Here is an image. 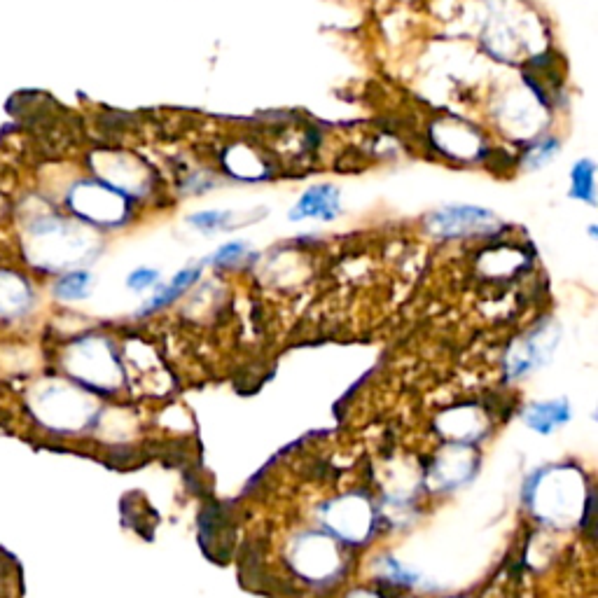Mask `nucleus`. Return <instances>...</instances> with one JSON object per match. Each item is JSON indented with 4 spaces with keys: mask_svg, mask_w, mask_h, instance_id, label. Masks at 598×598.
Segmentation results:
<instances>
[{
    "mask_svg": "<svg viewBox=\"0 0 598 598\" xmlns=\"http://www.w3.org/2000/svg\"><path fill=\"white\" fill-rule=\"evenodd\" d=\"M248 255V243L246 241H229L225 246L215 250L208 264H213L215 269H232L234 264H239L243 257Z\"/></svg>",
    "mask_w": 598,
    "mask_h": 598,
    "instance_id": "11",
    "label": "nucleus"
},
{
    "mask_svg": "<svg viewBox=\"0 0 598 598\" xmlns=\"http://www.w3.org/2000/svg\"><path fill=\"white\" fill-rule=\"evenodd\" d=\"M566 419H568V405L563 400L533 405L526 414L528 426H533L538 433H549V430L559 426V423H563Z\"/></svg>",
    "mask_w": 598,
    "mask_h": 598,
    "instance_id": "7",
    "label": "nucleus"
},
{
    "mask_svg": "<svg viewBox=\"0 0 598 598\" xmlns=\"http://www.w3.org/2000/svg\"><path fill=\"white\" fill-rule=\"evenodd\" d=\"M89 285H92V276L87 271H71V274L61 278L57 295L64 299H82L89 295Z\"/></svg>",
    "mask_w": 598,
    "mask_h": 598,
    "instance_id": "10",
    "label": "nucleus"
},
{
    "mask_svg": "<svg viewBox=\"0 0 598 598\" xmlns=\"http://www.w3.org/2000/svg\"><path fill=\"white\" fill-rule=\"evenodd\" d=\"M339 213H342V197H339V190L330 183H321L309 187V190L299 197V201L290 211V220L292 222H299V220L332 222Z\"/></svg>",
    "mask_w": 598,
    "mask_h": 598,
    "instance_id": "2",
    "label": "nucleus"
},
{
    "mask_svg": "<svg viewBox=\"0 0 598 598\" xmlns=\"http://www.w3.org/2000/svg\"><path fill=\"white\" fill-rule=\"evenodd\" d=\"M500 227L496 213L482 206H444L428 218L430 234L442 239H465V236L491 234Z\"/></svg>",
    "mask_w": 598,
    "mask_h": 598,
    "instance_id": "1",
    "label": "nucleus"
},
{
    "mask_svg": "<svg viewBox=\"0 0 598 598\" xmlns=\"http://www.w3.org/2000/svg\"><path fill=\"white\" fill-rule=\"evenodd\" d=\"M596 164L591 159H580L570 171V197L584 204L596 206Z\"/></svg>",
    "mask_w": 598,
    "mask_h": 598,
    "instance_id": "6",
    "label": "nucleus"
},
{
    "mask_svg": "<svg viewBox=\"0 0 598 598\" xmlns=\"http://www.w3.org/2000/svg\"><path fill=\"white\" fill-rule=\"evenodd\" d=\"M561 152V141L559 138H545V141H538L533 143L528 152L524 155V164L528 171H535L540 169V166H545L552 162V159Z\"/></svg>",
    "mask_w": 598,
    "mask_h": 598,
    "instance_id": "8",
    "label": "nucleus"
},
{
    "mask_svg": "<svg viewBox=\"0 0 598 598\" xmlns=\"http://www.w3.org/2000/svg\"><path fill=\"white\" fill-rule=\"evenodd\" d=\"M232 220L234 215L227 211H201L194 213L187 218L192 227H197L199 232L211 234V232H222V229H232Z\"/></svg>",
    "mask_w": 598,
    "mask_h": 598,
    "instance_id": "9",
    "label": "nucleus"
},
{
    "mask_svg": "<svg viewBox=\"0 0 598 598\" xmlns=\"http://www.w3.org/2000/svg\"><path fill=\"white\" fill-rule=\"evenodd\" d=\"M201 276V267H185L180 269L176 276L171 278L169 285H162L155 295H152L148 302L143 304V314H152V311H159V309H166L169 304L176 302L178 297H183L187 290L192 288L194 283L199 281Z\"/></svg>",
    "mask_w": 598,
    "mask_h": 598,
    "instance_id": "4",
    "label": "nucleus"
},
{
    "mask_svg": "<svg viewBox=\"0 0 598 598\" xmlns=\"http://www.w3.org/2000/svg\"><path fill=\"white\" fill-rule=\"evenodd\" d=\"M31 302L29 288L15 274H0V314H19Z\"/></svg>",
    "mask_w": 598,
    "mask_h": 598,
    "instance_id": "5",
    "label": "nucleus"
},
{
    "mask_svg": "<svg viewBox=\"0 0 598 598\" xmlns=\"http://www.w3.org/2000/svg\"><path fill=\"white\" fill-rule=\"evenodd\" d=\"M556 339H559V330H533L531 335L524 337V342L514 346L507 360V367L512 370V377H521V374L531 372L533 367H538L549 358V353L554 351Z\"/></svg>",
    "mask_w": 598,
    "mask_h": 598,
    "instance_id": "3",
    "label": "nucleus"
},
{
    "mask_svg": "<svg viewBox=\"0 0 598 598\" xmlns=\"http://www.w3.org/2000/svg\"><path fill=\"white\" fill-rule=\"evenodd\" d=\"M157 283H159V271L157 269H148V267H141V269L131 271L129 278H127V285H129L131 290H136V292L155 288Z\"/></svg>",
    "mask_w": 598,
    "mask_h": 598,
    "instance_id": "12",
    "label": "nucleus"
},
{
    "mask_svg": "<svg viewBox=\"0 0 598 598\" xmlns=\"http://www.w3.org/2000/svg\"><path fill=\"white\" fill-rule=\"evenodd\" d=\"M589 236H591V239H596V225L589 227Z\"/></svg>",
    "mask_w": 598,
    "mask_h": 598,
    "instance_id": "13",
    "label": "nucleus"
}]
</instances>
